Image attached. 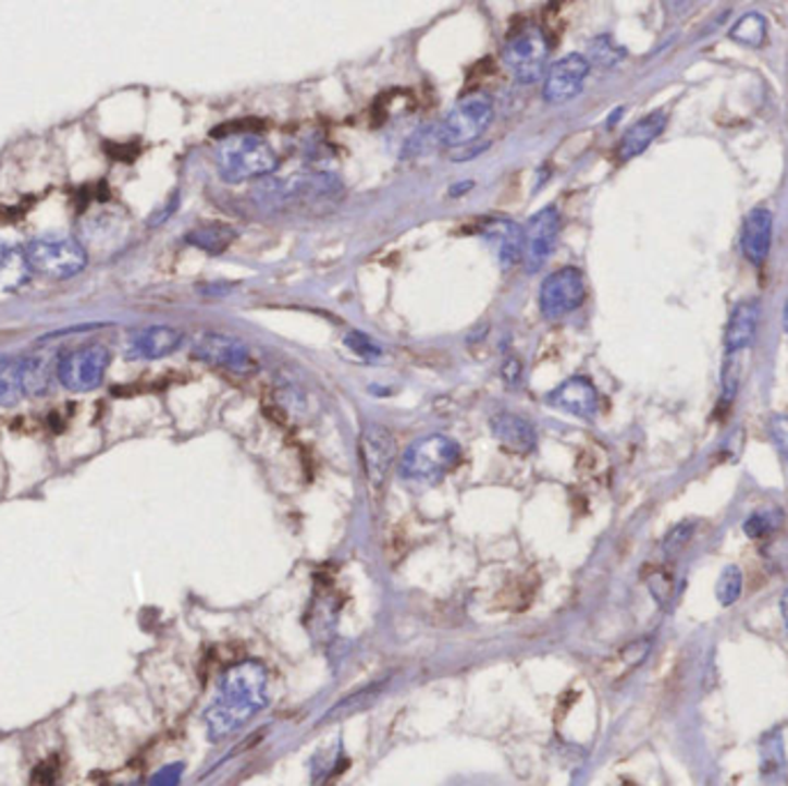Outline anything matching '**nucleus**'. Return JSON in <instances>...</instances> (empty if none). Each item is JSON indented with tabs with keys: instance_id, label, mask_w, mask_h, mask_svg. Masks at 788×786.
<instances>
[{
	"instance_id": "1a4fd4ad",
	"label": "nucleus",
	"mask_w": 788,
	"mask_h": 786,
	"mask_svg": "<svg viewBox=\"0 0 788 786\" xmlns=\"http://www.w3.org/2000/svg\"><path fill=\"white\" fill-rule=\"evenodd\" d=\"M192 356L201 363H208L212 367H220L224 371L238 377H249L259 369V363L251 356V351L245 342L220 335V332H206L199 340L194 342Z\"/></svg>"
},
{
	"instance_id": "f03ea898",
	"label": "nucleus",
	"mask_w": 788,
	"mask_h": 786,
	"mask_svg": "<svg viewBox=\"0 0 788 786\" xmlns=\"http://www.w3.org/2000/svg\"><path fill=\"white\" fill-rule=\"evenodd\" d=\"M226 132L229 136L217 148V171L226 183L263 179L280 167L278 155L261 136L238 127H226Z\"/></svg>"
},
{
	"instance_id": "39448f33",
	"label": "nucleus",
	"mask_w": 788,
	"mask_h": 786,
	"mask_svg": "<svg viewBox=\"0 0 788 786\" xmlns=\"http://www.w3.org/2000/svg\"><path fill=\"white\" fill-rule=\"evenodd\" d=\"M494 121V100L487 93H470L455 105L441 125V144L450 148L468 146Z\"/></svg>"
},
{
	"instance_id": "423d86ee",
	"label": "nucleus",
	"mask_w": 788,
	"mask_h": 786,
	"mask_svg": "<svg viewBox=\"0 0 788 786\" xmlns=\"http://www.w3.org/2000/svg\"><path fill=\"white\" fill-rule=\"evenodd\" d=\"M549 53H551L549 37L538 26H528L517 35H512L509 42L503 49L505 65L521 84L538 82L542 72L546 70Z\"/></svg>"
},
{
	"instance_id": "7c9ffc66",
	"label": "nucleus",
	"mask_w": 788,
	"mask_h": 786,
	"mask_svg": "<svg viewBox=\"0 0 788 786\" xmlns=\"http://www.w3.org/2000/svg\"><path fill=\"white\" fill-rule=\"evenodd\" d=\"M321 757L313 759V779H325L340 773V757L342 748H334L332 752H319Z\"/></svg>"
},
{
	"instance_id": "b1692460",
	"label": "nucleus",
	"mask_w": 788,
	"mask_h": 786,
	"mask_svg": "<svg viewBox=\"0 0 788 786\" xmlns=\"http://www.w3.org/2000/svg\"><path fill=\"white\" fill-rule=\"evenodd\" d=\"M781 524H784V513L779 507H763V509H759V513L747 517L744 533L752 540H763V538H771L773 533H777Z\"/></svg>"
},
{
	"instance_id": "0eeeda50",
	"label": "nucleus",
	"mask_w": 788,
	"mask_h": 786,
	"mask_svg": "<svg viewBox=\"0 0 788 786\" xmlns=\"http://www.w3.org/2000/svg\"><path fill=\"white\" fill-rule=\"evenodd\" d=\"M540 311L546 321L565 319L577 311L586 300V280L579 268H561L546 274L540 286Z\"/></svg>"
},
{
	"instance_id": "cd10ccee",
	"label": "nucleus",
	"mask_w": 788,
	"mask_h": 786,
	"mask_svg": "<svg viewBox=\"0 0 788 786\" xmlns=\"http://www.w3.org/2000/svg\"><path fill=\"white\" fill-rule=\"evenodd\" d=\"M742 353H726V363L722 369V402L731 404L738 395L740 379H742Z\"/></svg>"
},
{
	"instance_id": "f8f14e48",
	"label": "nucleus",
	"mask_w": 788,
	"mask_h": 786,
	"mask_svg": "<svg viewBox=\"0 0 788 786\" xmlns=\"http://www.w3.org/2000/svg\"><path fill=\"white\" fill-rule=\"evenodd\" d=\"M588 72H590V63L586 56L569 53V56L561 58L558 63H554L546 70L544 88H542L544 102L565 105L572 100V97H577L581 93Z\"/></svg>"
},
{
	"instance_id": "6e6552de",
	"label": "nucleus",
	"mask_w": 788,
	"mask_h": 786,
	"mask_svg": "<svg viewBox=\"0 0 788 786\" xmlns=\"http://www.w3.org/2000/svg\"><path fill=\"white\" fill-rule=\"evenodd\" d=\"M109 363H111V353L107 346L100 344L84 346L72 353H65V356L58 360L56 377L63 383V388L72 392H90L95 388H100Z\"/></svg>"
},
{
	"instance_id": "412c9836",
	"label": "nucleus",
	"mask_w": 788,
	"mask_h": 786,
	"mask_svg": "<svg viewBox=\"0 0 788 786\" xmlns=\"http://www.w3.org/2000/svg\"><path fill=\"white\" fill-rule=\"evenodd\" d=\"M26 397L22 381V358H0V406H14Z\"/></svg>"
},
{
	"instance_id": "ddd939ff",
	"label": "nucleus",
	"mask_w": 788,
	"mask_h": 786,
	"mask_svg": "<svg viewBox=\"0 0 788 786\" xmlns=\"http://www.w3.org/2000/svg\"><path fill=\"white\" fill-rule=\"evenodd\" d=\"M546 400L551 406H556L565 413H572V416H579V418H593L600 406L598 388L586 377L567 379L554 392H551Z\"/></svg>"
},
{
	"instance_id": "58836bf2",
	"label": "nucleus",
	"mask_w": 788,
	"mask_h": 786,
	"mask_svg": "<svg viewBox=\"0 0 788 786\" xmlns=\"http://www.w3.org/2000/svg\"><path fill=\"white\" fill-rule=\"evenodd\" d=\"M784 321H786V328H788V303H786V314H784Z\"/></svg>"
},
{
	"instance_id": "f3484780",
	"label": "nucleus",
	"mask_w": 788,
	"mask_h": 786,
	"mask_svg": "<svg viewBox=\"0 0 788 786\" xmlns=\"http://www.w3.org/2000/svg\"><path fill=\"white\" fill-rule=\"evenodd\" d=\"M759 300H742L734 307L731 317L726 323V353H742L754 344L756 328H759Z\"/></svg>"
},
{
	"instance_id": "dca6fc26",
	"label": "nucleus",
	"mask_w": 788,
	"mask_h": 786,
	"mask_svg": "<svg viewBox=\"0 0 788 786\" xmlns=\"http://www.w3.org/2000/svg\"><path fill=\"white\" fill-rule=\"evenodd\" d=\"M740 243L744 257L754 266H761L767 259V254H771L773 245V212L765 208H754L752 212H747Z\"/></svg>"
},
{
	"instance_id": "2eb2a0df",
	"label": "nucleus",
	"mask_w": 788,
	"mask_h": 786,
	"mask_svg": "<svg viewBox=\"0 0 788 786\" xmlns=\"http://www.w3.org/2000/svg\"><path fill=\"white\" fill-rule=\"evenodd\" d=\"M183 344V332L171 326H150L134 332L130 342V356L141 360H160L178 351Z\"/></svg>"
},
{
	"instance_id": "a19ab883",
	"label": "nucleus",
	"mask_w": 788,
	"mask_h": 786,
	"mask_svg": "<svg viewBox=\"0 0 788 786\" xmlns=\"http://www.w3.org/2000/svg\"><path fill=\"white\" fill-rule=\"evenodd\" d=\"M627 786H632V784H627Z\"/></svg>"
},
{
	"instance_id": "c85d7f7f",
	"label": "nucleus",
	"mask_w": 788,
	"mask_h": 786,
	"mask_svg": "<svg viewBox=\"0 0 788 786\" xmlns=\"http://www.w3.org/2000/svg\"><path fill=\"white\" fill-rule=\"evenodd\" d=\"M588 56L595 65L611 67V65H616L618 61H623L625 49L614 45V39H611L608 35H602V37H598V39H593V42H590Z\"/></svg>"
},
{
	"instance_id": "f704fd0d",
	"label": "nucleus",
	"mask_w": 788,
	"mask_h": 786,
	"mask_svg": "<svg viewBox=\"0 0 788 786\" xmlns=\"http://www.w3.org/2000/svg\"><path fill=\"white\" fill-rule=\"evenodd\" d=\"M771 431H773V439L781 452V457L788 464V416H777L771 425Z\"/></svg>"
},
{
	"instance_id": "473e14b6",
	"label": "nucleus",
	"mask_w": 788,
	"mask_h": 786,
	"mask_svg": "<svg viewBox=\"0 0 788 786\" xmlns=\"http://www.w3.org/2000/svg\"><path fill=\"white\" fill-rule=\"evenodd\" d=\"M183 773H185L183 763H169L150 777L148 786H178L183 779Z\"/></svg>"
},
{
	"instance_id": "5701e85b",
	"label": "nucleus",
	"mask_w": 788,
	"mask_h": 786,
	"mask_svg": "<svg viewBox=\"0 0 788 786\" xmlns=\"http://www.w3.org/2000/svg\"><path fill=\"white\" fill-rule=\"evenodd\" d=\"M765 35H767V24H765L763 14H759V12H747L731 28V39H736L738 45L752 47V49H756L765 42Z\"/></svg>"
},
{
	"instance_id": "4be33fe9",
	"label": "nucleus",
	"mask_w": 788,
	"mask_h": 786,
	"mask_svg": "<svg viewBox=\"0 0 788 786\" xmlns=\"http://www.w3.org/2000/svg\"><path fill=\"white\" fill-rule=\"evenodd\" d=\"M22 381H24L26 397L45 395L51 383V363L39 356L22 358Z\"/></svg>"
},
{
	"instance_id": "bb28decb",
	"label": "nucleus",
	"mask_w": 788,
	"mask_h": 786,
	"mask_svg": "<svg viewBox=\"0 0 788 786\" xmlns=\"http://www.w3.org/2000/svg\"><path fill=\"white\" fill-rule=\"evenodd\" d=\"M645 584L650 588V593L655 595V600L662 606H668L676 598V579L672 573H666L662 567H653L645 573Z\"/></svg>"
},
{
	"instance_id": "20e7f679",
	"label": "nucleus",
	"mask_w": 788,
	"mask_h": 786,
	"mask_svg": "<svg viewBox=\"0 0 788 786\" xmlns=\"http://www.w3.org/2000/svg\"><path fill=\"white\" fill-rule=\"evenodd\" d=\"M26 263L37 274L49 280H70L82 272L88 263V251L72 235H39L30 241L26 251Z\"/></svg>"
},
{
	"instance_id": "72a5a7b5",
	"label": "nucleus",
	"mask_w": 788,
	"mask_h": 786,
	"mask_svg": "<svg viewBox=\"0 0 788 786\" xmlns=\"http://www.w3.org/2000/svg\"><path fill=\"white\" fill-rule=\"evenodd\" d=\"M692 533H694V524H678L672 533L666 536L664 540V549L668 554L678 552V549H682L689 540H692Z\"/></svg>"
},
{
	"instance_id": "c756f323",
	"label": "nucleus",
	"mask_w": 788,
	"mask_h": 786,
	"mask_svg": "<svg viewBox=\"0 0 788 786\" xmlns=\"http://www.w3.org/2000/svg\"><path fill=\"white\" fill-rule=\"evenodd\" d=\"M436 142L441 144V127H422V130H418L416 136H410V139H408L404 157L406 155H422V152H427V150H431L433 146H436Z\"/></svg>"
},
{
	"instance_id": "6ab92c4d",
	"label": "nucleus",
	"mask_w": 788,
	"mask_h": 786,
	"mask_svg": "<svg viewBox=\"0 0 788 786\" xmlns=\"http://www.w3.org/2000/svg\"><path fill=\"white\" fill-rule=\"evenodd\" d=\"M664 127H666V111H653V113L643 115L641 121H637L623 134V139L616 150L618 160H623V162L635 160L637 155L648 150V146L657 139V136L664 132Z\"/></svg>"
},
{
	"instance_id": "393cba45",
	"label": "nucleus",
	"mask_w": 788,
	"mask_h": 786,
	"mask_svg": "<svg viewBox=\"0 0 788 786\" xmlns=\"http://www.w3.org/2000/svg\"><path fill=\"white\" fill-rule=\"evenodd\" d=\"M742 586H744V579H742V573L738 565H726L722 569V575L715 584V595H717V602L722 606H731L740 600L742 595Z\"/></svg>"
},
{
	"instance_id": "4468645a",
	"label": "nucleus",
	"mask_w": 788,
	"mask_h": 786,
	"mask_svg": "<svg viewBox=\"0 0 788 786\" xmlns=\"http://www.w3.org/2000/svg\"><path fill=\"white\" fill-rule=\"evenodd\" d=\"M491 434L505 450L517 452V455H528L538 445L535 427L509 410H501L491 418Z\"/></svg>"
},
{
	"instance_id": "2f4dec72",
	"label": "nucleus",
	"mask_w": 788,
	"mask_h": 786,
	"mask_svg": "<svg viewBox=\"0 0 788 786\" xmlns=\"http://www.w3.org/2000/svg\"><path fill=\"white\" fill-rule=\"evenodd\" d=\"M346 346L350 351H356L360 358H367V360L381 356V346L377 342H371L367 335H362V332H350V335L346 337Z\"/></svg>"
},
{
	"instance_id": "f257e3e1",
	"label": "nucleus",
	"mask_w": 788,
	"mask_h": 786,
	"mask_svg": "<svg viewBox=\"0 0 788 786\" xmlns=\"http://www.w3.org/2000/svg\"><path fill=\"white\" fill-rule=\"evenodd\" d=\"M268 705V670L256 660L229 666L217 685V697L204 713L210 740H224Z\"/></svg>"
},
{
	"instance_id": "7ed1b4c3",
	"label": "nucleus",
	"mask_w": 788,
	"mask_h": 786,
	"mask_svg": "<svg viewBox=\"0 0 788 786\" xmlns=\"http://www.w3.org/2000/svg\"><path fill=\"white\" fill-rule=\"evenodd\" d=\"M461 447L445 434H429L408 445L404 452L399 474L404 480L433 484L445 478L459 464Z\"/></svg>"
},
{
	"instance_id": "a878e982",
	"label": "nucleus",
	"mask_w": 788,
	"mask_h": 786,
	"mask_svg": "<svg viewBox=\"0 0 788 786\" xmlns=\"http://www.w3.org/2000/svg\"><path fill=\"white\" fill-rule=\"evenodd\" d=\"M381 690H383V683H379V685H371V687H365V690H360L358 695H350V697H346L344 701H340V703L334 705V709L325 715V722H332V720H344V717L353 715L356 711L367 709V705L381 695Z\"/></svg>"
},
{
	"instance_id": "e433bc0d",
	"label": "nucleus",
	"mask_w": 788,
	"mask_h": 786,
	"mask_svg": "<svg viewBox=\"0 0 788 786\" xmlns=\"http://www.w3.org/2000/svg\"><path fill=\"white\" fill-rule=\"evenodd\" d=\"M16 251H19V249H14V247H10L8 243L0 241V278H3V274H5L10 261L16 259Z\"/></svg>"
},
{
	"instance_id": "9d476101",
	"label": "nucleus",
	"mask_w": 788,
	"mask_h": 786,
	"mask_svg": "<svg viewBox=\"0 0 788 786\" xmlns=\"http://www.w3.org/2000/svg\"><path fill=\"white\" fill-rule=\"evenodd\" d=\"M558 233H561V212L554 206L538 210L533 218L526 222L521 261L530 274L546 266L551 254L556 249Z\"/></svg>"
},
{
	"instance_id": "a211bd4d",
	"label": "nucleus",
	"mask_w": 788,
	"mask_h": 786,
	"mask_svg": "<svg viewBox=\"0 0 788 786\" xmlns=\"http://www.w3.org/2000/svg\"><path fill=\"white\" fill-rule=\"evenodd\" d=\"M484 238L494 247L501 266L507 270L521 261L524 254V229L512 220H489L484 226Z\"/></svg>"
},
{
	"instance_id": "4c0bfd02",
	"label": "nucleus",
	"mask_w": 788,
	"mask_h": 786,
	"mask_svg": "<svg viewBox=\"0 0 788 786\" xmlns=\"http://www.w3.org/2000/svg\"><path fill=\"white\" fill-rule=\"evenodd\" d=\"M781 616H784V623H786V627H788V588H786L784 595H781Z\"/></svg>"
},
{
	"instance_id": "9b49d317",
	"label": "nucleus",
	"mask_w": 788,
	"mask_h": 786,
	"mask_svg": "<svg viewBox=\"0 0 788 786\" xmlns=\"http://www.w3.org/2000/svg\"><path fill=\"white\" fill-rule=\"evenodd\" d=\"M397 455V441H394L392 431L383 425H367L360 434V459L367 482L373 491H381L392 464Z\"/></svg>"
},
{
	"instance_id": "aec40b11",
	"label": "nucleus",
	"mask_w": 788,
	"mask_h": 786,
	"mask_svg": "<svg viewBox=\"0 0 788 786\" xmlns=\"http://www.w3.org/2000/svg\"><path fill=\"white\" fill-rule=\"evenodd\" d=\"M235 241V229L226 224H206L187 233V243L208 254H222Z\"/></svg>"
},
{
	"instance_id": "ea45409f",
	"label": "nucleus",
	"mask_w": 788,
	"mask_h": 786,
	"mask_svg": "<svg viewBox=\"0 0 788 786\" xmlns=\"http://www.w3.org/2000/svg\"><path fill=\"white\" fill-rule=\"evenodd\" d=\"M121 786H144V784H121Z\"/></svg>"
},
{
	"instance_id": "c9c22d12",
	"label": "nucleus",
	"mask_w": 788,
	"mask_h": 786,
	"mask_svg": "<svg viewBox=\"0 0 788 786\" xmlns=\"http://www.w3.org/2000/svg\"><path fill=\"white\" fill-rule=\"evenodd\" d=\"M503 379L515 385L519 379H521V363L517 358H509L505 365H503Z\"/></svg>"
}]
</instances>
